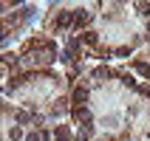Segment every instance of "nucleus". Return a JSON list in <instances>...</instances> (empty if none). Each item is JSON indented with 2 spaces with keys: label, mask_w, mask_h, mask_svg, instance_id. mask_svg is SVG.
<instances>
[{
  "label": "nucleus",
  "mask_w": 150,
  "mask_h": 141,
  "mask_svg": "<svg viewBox=\"0 0 150 141\" xmlns=\"http://www.w3.org/2000/svg\"><path fill=\"white\" fill-rule=\"evenodd\" d=\"M88 23H91V14H88V11H82V8L74 11V28H82V25H88Z\"/></svg>",
  "instance_id": "3"
},
{
  "label": "nucleus",
  "mask_w": 150,
  "mask_h": 141,
  "mask_svg": "<svg viewBox=\"0 0 150 141\" xmlns=\"http://www.w3.org/2000/svg\"><path fill=\"white\" fill-rule=\"evenodd\" d=\"M102 141H113V138H102Z\"/></svg>",
  "instance_id": "10"
},
{
  "label": "nucleus",
  "mask_w": 150,
  "mask_h": 141,
  "mask_svg": "<svg viewBox=\"0 0 150 141\" xmlns=\"http://www.w3.org/2000/svg\"><path fill=\"white\" fill-rule=\"evenodd\" d=\"M74 119L79 121V124L91 127V110L85 107V105H76V107H74Z\"/></svg>",
  "instance_id": "1"
},
{
  "label": "nucleus",
  "mask_w": 150,
  "mask_h": 141,
  "mask_svg": "<svg viewBox=\"0 0 150 141\" xmlns=\"http://www.w3.org/2000/svg\"><path fill=\"white\" fill-rule=\"evenodd\" d=\"M74 23V11H59L57 17H54V25L57 28H65V25H71Z\"/></svg>",
  "instance_id": "2"
},
{
  "label": "nucleus",
  "mask_w": 150,
  "mask_h": 141,
  "mask_svg": "<svg viewBox=\"0 0 150 141\" xmlns=\"http://www.w3.org/2000/svg\"><path fill=\"white\" fill-rule=\"evenodd\" d=\"M136 11H139L142 17H147L150 14V3H136Z\"/></svg>",
  "instance_id": "6"
},
{
  "label": "nucleus",
  "mask_w": 150,
  "mask_h": 141,
  "mask_svg": "<svg viewBox=\"0 0 150 141\" xmlns=\"http://www.w3.org/2000/svg\"><path fill=\"white\" fill-rule=\"evenodd\" d=\"M8 135H11V141H17L20 135H23V130H20V127H11V133H8Z\"/></svg>",
  "instance_id": "9"
},
{
  "label": "nucleus",
  "mask_w": 150,
  "mask_h": 141,
  "mask_svg": "<svg viewBox=\"0 0 150 141\" xmlns=\"http://www.w3.org/2000/svg\"><path fill=\"white\" fill-rule=\"evenodd\" d=\"M57 141H68V127H57Z\"/></svg>",
  "instance_id": "7"
},
{
  "label": "nucleus",
  "mask_w": 150,
  "mask_h": 141,
  "mask_svg": "<svg viewBox=\"0 0 150 141\" xmlns=\"http://www.w3.org/2000/svg\"><path fill=\"white\" fill-rule=\"evenodd\" d=\"M133 68L139 71V74H144V76L150 79V65H147V62H142V59H136V62H133Z\"/></svg>",
  "instance_id": "5"
},
{
  "label": "nucleus",
  "mask_w": 150,
  "mask_h": 141,
  "mask_svg": "<svg viewBox=\"0 0 150 141\" xmlns=\"http://www.w3.org/2000/svg\"><path fill=\"white\" fill-rule=\"evenodd\" d=\"M85 42H88V45H96V34H93V31H85Z\"/></svg>",
  "instance_id": "8"
},
{
  "label": "nucleus",
  "mask_w": 150,
  "mask_h": 141,
  "mask_svg": "<svg viewBox=\"0 0 150 141\" xmlns=\"http://www.w3.org/2000/svg\"><path fill=\"white\" fill-rule=\"evenodd\" d=\"M85 99H88V90L85 88H74V102L76 105H85Z\"/></svg>",
  "instance_id": "4"
}]
</instances>
